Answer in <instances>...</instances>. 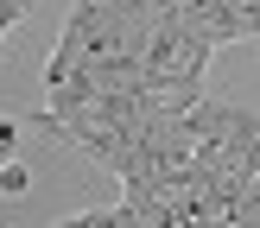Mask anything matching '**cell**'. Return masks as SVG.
<instances>
[{
	"instance_id": "1",
	"label": "cell",
	"mask_w": 260,
	"mask_h": 228,
	"mask_svg": "<svg viewBox=\"0 0 260 228\" xmlns=\"http://www.w3.org/2000/svg\"><path fill=\"white\" fill-rule=\"evenodd\" d=\"M25 184H32V177H25V165H0V197H25Z\"/></svg>"
},
{
	"instance_id": "2",
	"label": "cell",
	"mask_w": 260,
	"mask_h": 228,
	"mask_svg": "<svg viewBox=\"0 0 260 228\" xmlns=\"http://www.w3.org/2000/svg\"><path fill=\"white\" fill-rule=\"evenodd\" d=\"M19 127L25 121H13V114H0V165L13 159V146H19Z\"/></svg>"
}]
</instances>
